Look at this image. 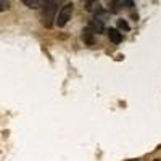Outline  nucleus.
<instances>
[{
  "instance_id": "obj_9",
  "label": "nucleus",
  "mask_w": 161,
  "mask_h": 161,
  "mask_svg": "<svg viewBox=\"0 0 161 161\" xmlns=\"http://www.w3.org/2000/svg\"><path fill=\"white\" fill-rule=\"evenodd\" d=\"M8 8V0H0V10L5 11Z\"/></svg>"
},
{
  "instance_id": "obj_8",
  "label": "nucleus",
  "mask_w": 161,
  "mask_h": 161,
  "mask_svg": "<svg viewBox=\"0 0 161 161\" xmlns=\"http://www.w3.org/2000/svg\"><path fill=\"white\" fill-rule=\"evenodd\" d=\"M118 28L121 29V31H124V32H127L130 28H129V24H127V21L126 19H118Z\"/></svg>"
},
{
  "instance_id": "obj_1",
  "label": "nucleus",
  "mask_w": 161,
  "mask_h": 161,
  "mask_svg": "<svg viewBox=\"0 0 161 161\" xmlns=\"http://www.w3.org/2000/svg\"><path fill=\"white\" fill-rule=\"evenodd\" d=\"M55 11H57V2L55 0H47V2H44L40 18H42V24L45 26V28H52L53 26V19H57Z\"/></svg>"
},
{
  "instance_id": "obj_5",
  "label": "nucleus",
  "mask_w": 161,
  "mask_h": 161,
  "mask_svg": "<svg viewBox=\"0 0 161 161\" xmlns=\"http://www.w3.org/2000/svg\"><path fill=\"white\" fill-rule=\"evenodd\" d=\"M108 37L113 44H119L123 40V34H121L118 29H108Z\"/></svg>"
},
{
  "instance_id": "obj_11",
  "label": "nucleus",
  "mask_w": 161,
  "mask_h": 161,
  "mask_svg": "<svg viewBox=\"0 0 161 161\" xmlns=\"http://www.w3.org/2000/svg\"><path fill=\"white\" fill-rule=\"evenodd\" d=\"M44 2H47V0H44Z\"/></svg>"
},
{
  "instance_id": "obj_6",
  "label": "nucleus",
  "mask_w": 161,
  "mask_h": 161,
  "mask_svg": "<svg viewBox=\"0 0 161 161\" xmlns=\"http://www.w3.org/2000/svg\"><path fill=\"white\" fill-rule=\"evenodd\" d=\"M126 5H130V2H127V3H126V2H116V0H114V2H111V5H110V7H111V11H113V13H118V11L123 10Z\"/></svg>"
},
{
  "instance_id": "obj_3",
  "label": "nucleus",
  "mask_w": 161,
  "mask_h": 161,
  "mask_svg": "<svg viewBox=\"0 0 161 161\" xmlns=\"http://www.w3.org/2000/svg\"><path fill=\"white\" fill-rule=\"evenodd\" d=\"M89 28L95 32V34H102V32H105V24H103V21L100 19V18H93V19H90L89 21Z\"/></svg>"
},
{
  "instance_id": "obj_7",
  "label": "nucleus",
  "mask_w": 161,
  "mask_h": 161,
  "mask_svg": "<svg viewBox=\"0 0 161 161\" xmlns=\"http://www.w3.org/2000/svg\"><path fill=\"white\" fill-rule=\"evenodd\" d=\"M23 3L28 7V8H32V10H36V8H39L40 7V0H23Z\"/></svg>"
},
{
  "instance_id": "obj_2",
  "label": "nucleus",
  "mask_w": 161,
  "mask_h": 161,
  "mask_svg": "<svg viewBox=\"0 0 161 161\" xmlns=\"http://www.w3.org/2000/svg\"><path fill=\"white\" fill-rule=\"evenodd\" d=\"M73 10H74V5L73 3H66V5L61 7V10L58 11V18H57V26H58V28L66 26V23L71 19Z\"/></svg>"
},
{
  "instance_id": "obj_4",
  "label": "nucleus",
  "mask_w": 161,
  "mask_h": 161,
  "mask_svg": "<svg viewBox=\"0 0 161 161\" xmlns=\"http://www.w3.org/2000/svg\"><path fill=\"white\" fill-rule=\"evenodd\" d=\"M82 40L86 45H93L95 44V32H93L90 28H86L82 31Z\"/></svg>"
},
{
  "instance_id": "obj_10",
  "label": "nucleus",
  "mask_w": 161,
  "mask_h": 161,
  "mask_svg": "<svg viewBox=\"0 0 161 161\" xmlns=\"http://www.w3.org/2000/svg\"><path fill=\"white\" fill-rule=\"evenodd\" d=\"M155 161H159V159H155Z\"/></svg>"
}]
</instances>
